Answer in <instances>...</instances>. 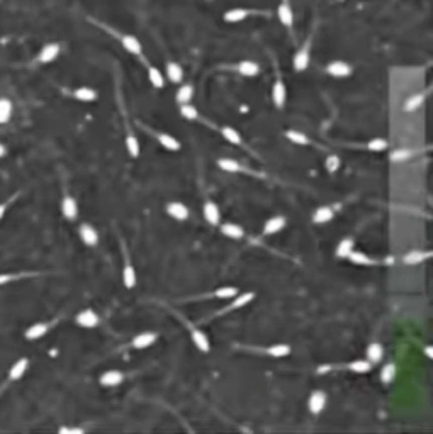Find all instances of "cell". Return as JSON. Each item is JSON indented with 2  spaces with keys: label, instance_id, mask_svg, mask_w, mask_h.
<instances>
[{
  "label": "cell",
  "instance_id": "6da1fadb",
  "mask_svg": "<svg viewBox=\"0 0 433 434\" xmlns=\"http://www.w3.org/2000/svg\"><path fill=\"white\" fill-rule=\"evenodd\" d=\"M184 322H185L187 329H189L190 338H192V341H194L195 348H197L199 351H202V353L211 351V344H209V339L206 336V333H202V331H200L199 328H195V326L192 324V322H189V321L184 319Z\"/></svg>",
  "mask_w": 433,
  "mask_h": 434
},
{
  "label": "cell",
  "instance_id": "7a4b0ae2",
  "mask_svg": "<svg viewBox=\"0 0 433 434\" xmlns=\"http://www.w3.org/2000/svg\"><path fill=\"white\" fill-rule=\"evenodd\" d=\"M75 322L80 326V328H85V329H92V328H97L99 326V316H97L95 311L92 309H83L80 311L77 316H75Z\"/></svg>",
  "mask_w": 433,
  "mask_h": 434
},
{
  "label": "cell",
  "instance_id": "3957f363",
  "mask_svg": "<svg viewBox=\"0 0 433 434\" xmlns=\"http://www.w3.org/2000/svg\"><path fill=\"white\" fill-rule=\"evenodd\" d=\"M78 234H80V239L83 241V244L90 246V248L99 244V232H97V229L92 224H88V222L80 224Z\"/></svg>",
  "mask_w": 433,
  "mask_h": 434
},
{
  "label": "cell",
  "instance_id": "277c9868",
  "mask_svg": "<svg viewBox=\"0 0 433 434\" xmlns=\"http://www.w3.org/2000/svg\"><path fill=\"white\" fill-rule=\"evenodd\" d=\"M253 299H255V294H253V292H247V294H242V295L236 294L233 297V302H231L230 306H226L225 309H221V311H218L216 316H225V314H228V312H231V311L242 309L243 306H247V304L252 302Z\"/></svg>",
  "mask_w": 433,
  "mask_h": 434
},
{
  "label": "cell",
  "instance_id": "5b68a950",
  "mask_svg": "<svg viewBox=\"0 0 433 434\" xmlns=\"http://www.w3.org/2000/svg\"><path fill=\"white\" fill-rule=\"evenodd\" d=\"M136 271H135V266H133L131 259H129L128 253H126V248H124V266H123V283L126 288H135L136 285Z\"/></svg>",
  "mask_w": 433,
  "mask_h": 434
},
{
  "label": "cell",
  "instance_id": "8992f818",
  "mask_svg": "<svg viewBox=\"0 0 433 434\" xmlns=\"http://www.w3.org/2000/svg\"><path fill=\"white\" fill-rule=\"evenodd\" d=\"M60 44L58 43H48L44 44V46L41 48V51H39L38 55V61L41 65H48L51 63V61H55L58 55H60Z\"/></svg>",
  "mask_w": 433,
  "mask_h": 434
},
{
  "label": "cell",
  "instance_id": "52a82bcc",
  "mask_svg": "<svg viewBox=\"0 0 433 434\" xmlns=\"http://www.w3.org/2000/svg\"><path fill=\"white\" fill-rule=\"evenodd\" d=\"M327 73L332 75L335 78H345L348 75H352V66L348 65L347 61L335 60L327 66Z\"/></svg>",
  "mask_w": 433,
  "mask_h": 434
},
{
  "label": "cell",
  "instance_id": "ba28073f",
  "mask_svg": "<svg viewBox=\"0 0 433 434\" xmlns=\"http://www.w3.org/2000/svg\"><path fill=\"white\" fill-rule=\"evenodd\" d=\"M124 373L121 370H107L104 373L100 375L99 382L102 387H116V385H121L124 382Z\"/></svg>",
  "mask_w": 433,
  "mask_h": 434
},
{
  "label": "cell",
  "instance_id": "9c48e42d",
  "mask_svg": "<svg viewBox=\"0 0 433 434\" xmlns=\"http://www.w3.org/2000/svg\"><path fill=\"white\" fill-rule=\"evenodd\" d=\"M61 214L68 221H75L78 216V204L70 194H65L63 200H61Z\"/></svg>",
  "mask_w": 433,
  "mask_h": 434
},
{
  "label": "cell",
  "instance_id": "30bf717a",
  "mask_svg": "<svg viewBox=\"0 0 433 434\" xmlns=\"http://www.w3.org/2000/svg\"><path fill=\"white\" fill-rule=\"evenodd\" d=\"M327 405V393L323 390H314L309 395V400H307V407H309L311 414H319L321 410L324 409Z\"/></svg>",
  "mask_w": 433,
  "mask_h": 434
},
{
  "label": "cell",
  "instance_id": "8fae6325",
  "mask_svg": "<svg viewBox=\"0 0 433 434\" xmlns=\"http://www.w3.org/2000/svg\"><path fill=\"white\" fill-rule=\"evenodd\" d=\"M250 350H255L262 355L267 356H274V358H284L291 355V346L289 344H274V346H267V348H250Z\"/></svg>",
  "mask_w": 433,
  "mask_h": 434
},
{
  "label": "cell",
  "instance_id": "7c38bea8",
  "mask_svg": "<svg viewBox=\"0 0 433 434\" xmlns=\"http://www.w3.org/2000/svg\"><path fill=\"white\" fill-rule=\"evenodd\" d=\"M285 98H287V88H285L282 80L279 78L274 83V87H272V102H274V105L277 109H282L285 104Z\"/></svg>",
  "mask_w": 433,
  "mask_h": 434
},
{
  "label": "cell",
  "instance_id": "4fadbf2b",
  "mask_svg": "<svg viewBox=\"0 0 433 434\" xmlns=\"http://www.w3.org/2000/svg\"><path fill=\"white\" fill-rule=\"evenodd\" d=\"M28 368H29L28 358H19V360L11 366V370H9V375H7L9 380H11V382H17V380H21L26 375Z\"/></svg>",
  "mask_w": 433,
  "mask_h": 434
},
{
  "label": "cell",
  "instance_id": "5bb4252c",
  "mask_svg": "<svg viewBox=\"0 0 433 434\" xmlns=\"http://www.w3.org/2000/svg\"><path fill=\"white\" fill-rule=\"evenodd\" d=\"M50 328H51L50 322H36V324L29 326V328L26 329L24 336H26V339H29V341H36V339L43 338L44 334L50 331Z\"/></svg>",
  "mask_w": 433,
  "mask_h": 434
},
{
  "label": "cell",
  "instance_id": "9a60e30c",
  "mask_svg": "<svg viewBox=\"0 0 433 434\" xmlns=\"http://www.w3.org/2000/svg\"><path fill=\"white\" fill-rule=\"evenodd\" d=\"M202 214H204V219L209 222L211 226H218L221 221V212H220V207L212 202V200H207L202 207Z\"/></svg>",
  "mask_w": 433,
  "mask_h": 434
},
{
  "label": "cell",
  "instance_id": "2e32d148",
  "mask_svg": "<svg viewBox=\"0 0 433 434\" xmlns=\"http://www.w3.org/2000/svg\"><path fill=\"white\" fill-rule=\"evenodd\" d=\"M167 214L175 221H187L189 219V209L182 202H170L167 205Z\"/></svg>",
  "mask_w": 433,
  "mask_h": 434
},
{
  "label": "cell",
  "instance_id": "e0dca14e",
  "mask_svg": "<svg viewBox=\"0 0 433 434\" xmlns=\"http://www.w3.org/2000/svg\"><path fill=\"white\" fill-rule=\"evenodd\" d=\"M292 65L296 71H304L307 68V65H309V43H306L304 46L296 53Z\"/></svg>",
  "mask_w": 433,
  "mask_h": 434
},
{
  "label": "cell",
  "instance_id": "ac0fdd59",
  "mask_svg": "<svg viewBox=\"0 0 433 434\" xmlns=\"http://www.w3.org/2000/svg\"><path fill=\"white\" fill-rule=\"evenodd\" d=\"M285 224H287V221H285V217L282 216L270 217L269 221L265 222V226H263V236H270V234H275V232L282 231Z\"/></svg>",
  "mask_w": 433,
  "mask_h": 434
},
{
  "label": "cell",
  "instance_id": "d6986e66",
  "mask_svg": "<svg viewBox=\"0 0 433 434\" xmlns=\"http://www.w3.org/2000/svg\"><path fill=\"white\" fill-rule=\"evenodd\" d=\"M236 71L240 75H243V77H257L260 73V65L252 60H243L236 65Z\"/></svg>",
  "mask_w": 433,
  "mask_h": 434
},
{
  "label": "cell",
  "instance_id": "ffe728a7",
  "mask_svg": "<svg viewBox=\"0 0 433 434\" xmlns=\"http://www.w3.org/2000/svg\"><path fill=\"white\" fill-rule=\"evenodd\" d=\"M156 338H158L156 333H141L133 338L131 346L135 348V350H145V348L151 346V344L156 341Z\"/></svg>",
  "mask_w": 433,
  "mask_h": 434
},
{
  "label": "cell",
  "instance_id": "44dd1931",
  "mask_svg": "<svg viewBox=\"0 0 433 434\" xmlns=\"http://www.w3.org/2000/svg\"><path fill=\"white\" fill-rule=\"evenodd\" d=\"M277 16H279V21L282 22L284 28L292 29V26H294V14H292V9H291V6H289V2L280 4L279 9H277Z\"/></svg>",
  "mask_w": 433,
  "mask_h": 434
},
{
  "label": "cell",
  "instance_id": "7402d4cb",
  "mask_svg": "<svg viewBox=\"0 0 433 434\" xmlns=\"http://www.w3.org/2000/svg\"><path fill=\"white\" fill-rule=\"evenodd\" d=\"M121 43H123L124 49L131 53V55L140 56L141 53H143V46H141L140 39L135 38V36H131V34H124L123 38H121Z\"/></svg>",
  "mask_w": 433,
  "mask_h": 434
},
{
  "label": "cell",
  "instance_id": "603a6c76",
  "mask_svg": "<svg viewBox=\"0 0 433 434\" xmlns=\"http://www.w3.org/2000/svg\"><path fill=\"white\" fill-rule=\"evenodd\" d=\"M153 134H155V137L158 139V142L165 148V150L178 151L182 148L180 142H178L173 136H170V134H167V132H153Z\"/></svg>",
  "mask_w": 433,
  "mask_h": 434
},
{
  "label": "cell",
  "instance_id": "cb8c5ba5",
  "mask_svg": "<svg viewBox=\"0 0 433 434\" xmlns=\"http://www.w3.org/2000/svg\"><path fill=\"white\" fill-rule=\"evenodd\" d=\"M332 219H333V209L330 205H321L312 214V222L314 224H324V222L332 221Z\"/></svg>",
  "mask_w": 433,
  "mask_h": 434
},
{
  "label": "cell",
  "instance_id": "d4e9b609",
  "mask_svg": "<svg viewBox=\"0 0 433 434\" xmlns=\"http://www.w3.org/2000/svg\"><path fill=\"white\" fill-rule=\"evenodd\" d=\"M430 256H431V251H419V249H414V251H409L404 254L403 263H406V265H418V263H423Z\"/></svg>",
  "mask_w": 433,
  "mask_h": 434
},
{
  "label": "cell",
  "instance_id": "484cf974",
  "mask_svg": "<svg viewBox=\"0 0 433 434\" xmlns=\"http://www.w3.org/2000/svg\"><path fill=\"white\" fill-rule=\"evenodd\" d=\"M221 232L225 236H228V238L231 239H242L245 236V231L242 226L235 224V222H225V224L221 226Z\"/></svg>",
  "mask_w": 433,
  "mask_h": 434
},
{
  "label": "cell",
  "instance_id": "4316f807",
  "mask_svg": "<svg viewBox=\"0 0 433 434\" xmlns=\"http://www.w3.org/2000/svg\"><path fill=\"white\" fill-rule=\"evenodd\" d=\"M248 16H250V12L247 11V9L235 7V9H231V11H228L226 14H225V21L230 22V24H236V22L245 21Z\"/></svg>",
  "mask_w": 433,
  "mask_h": 434
},
{
  "label": "cell",
  "instance_id": "83f0119b",
  "mask_svg": "<svg viewBox=\"0 0 433 434\" xmlns=\"http://www.w3.org/2000/svg\"><path fill=\"white\" fill-rule=\"evenodd\" d=\"M167 77L172 83H180L184 78V70L182 66L175 63V61H168L167 63Z\"/></svg>",
  "mask_w": 433,
  "mask_h": 434
},
{
  "label": "cell",
  "instance_id": "f1b7e54d",
  "mask_svg": "<svg viewBox=\"0 0 433 434\" xmlns=\"http://www.w3.org/2000/svg\"><path fill=\"white\" fill-rule=\"evenodd\" d=\"M218 167H220L221 170H225V172H228V173L245 172V168L233 158H220V160H218Z\"/></svg>",
  "mask_w": 433,
  "mask_h": 434
},
{
  "label": "cell",
  "instance_id": "f546056e",
  "mask_svg": "<svg viewBox=\"0 0 433 434\" xmlns=\"http://www.w3.org/2000/svg\"><path fill=\"white\" fill-rule=\"evenodd\" d=\"M73 97L80 102H93V100H97L99 93L90 87H80L73 92Z\"/></svg>",
  "mask_w": 433,
  "mask_h": 434
},
{
  "label": "cell",
  "instance_id": "4dcf8cb0",
  "mask_svg": "<svg viewBox=\"0 0 433 434\" xmlns=\"http://www.w3.org/2000/svg\"><path fill=\"white\" fill-rule=\"evenodd\" d=\"M14 114V105L9 98H0V124H7Z\"/></svg>",
  "mask_w": 433,
  "mask_h": 434
},
{
  "label": "cell",
  "instance_id": "1f68e13d",
  "mask_svg": "<svg viewBox=\"0 0 433 434\" xmlns=\"http://www.w3.org/2000/svg\"><path fill=\"white\" fill-rule=\"evenodd\" d=\"M384 356V348L381 343H370L367 346V360L370 363H379Z\"/></svg>",
  "mask_w": 433,
  "mask_h": 434
},
{
  "label": "cell",
  "instance_id": "d6a6232c",
  "mask_svg": "<svg viewBox=\"0 0 433 434\" xmlns=\"http://www.w3.org/2000/svg\"><path fill=\"white\" fill-rule=\"evenodd\" d=\"M221 136L225 137L226 141H230L231 144H235V146H242L243 144V139H242V136H240V132L236 131V129L230 127V126L221 127Z\"/></svg>",
  "mask_w": 433,
  "mask_h": 434
},
{
  "label": "cell",
  "instance_id": "836d02e7",
  "mask_svg": "<svg viewBox=\"0 0 433 434\" xmlns=\"http://www.w3.org/2000/svg\"><path fill=\"white\" fill-rule=\"evenodd\" d=\"M192 97H194V87L189 83L182 85L175 93V100L178 102V104H187V102L192 100Z\"/></svg>",
  "mask_w": 433,
  "mask_h": 434
},
{
  "label": "cell",
  "instance_id": "e575fe53",
  "mask_svg": "<svg viewBox=\"0 0 433 434\" xmlns=\"http://www.w3.org/2000/svg\"><path fill=\"white\" fill-rule=\"evenodd\" d=\"M348 259H350L352 263H355V265H364V266H369V265H376V259H372L370 256H367L365 253L362 251H352L350 254H348Z\"/></svg>",
  "mask_w": 433,
  "mask_h": 434
},
{
  "label": "cell",
  "instance_id": "d590c367",
  "mask_svg": "<svg viewBox=\"0 0 433 434\" xmlns=\"http://www.w3.org/2000/svg\"><path fill=\"white\" fill-rule=\"evenodd\" d=\"M354 246H355V241L352 238L342 239L337 246V256L338 258H348V254L354 251Z\"/></svg>",
  "mask_w": 433,
  "mask_h": 434
},
{
  "label": "cell",
  "instance_id": "8d00e7d4",
  "mask_svg": "<svg viewBox=\"0 0 433 434\" xmlns=\"http://www.w3.org/2000/svg\"><path fill=\"white\" fill-rule=\"evenodd\" d=\"M285 137H287L289 141L296 142V144H301V146L311 144L309 137H307L304 132H301V131H296V129H289V131H285Z\"/></svg>",
  "mask_w": 433,
  "mask_h": 434
},
{
  "label": "cell",
  "instance_id": "74e56055",
  "mask_svg": "<svg viewBox=\"0 0 433 434\" xmlns=\"http://www.w3.org/2000/svg\"><path fill=\"white\" fill-rule=\"evenodd\" d=\"M126 148L133 158H138V156H140V141H138V137L129 131V129H128V136H126Z\"/></svg>",
  "mask_w": 433,
  "mask_h": 434
},
{
  "label": "cell",
  "instance_id": "f35d334b",
  "mask_svg": "<svg viewBox=\"0 0 433 434\" xmlns=\"http://www.w3.org/2000/svg\"><path fill=\"white\" fill-rule=\"evenodd\" d=\"M347 370L355 371V373H367V371L372 370V363L369 360H359V361H352L345 366Z\"/></svg>",
  "mask_w": 433,
  "mask_h": 434
},
{
  "label": "cell",
  "instance_id": "ab89813d",
  "mask_svg": "<svg viewBox=\"0 0 433 434\" xmlns=\"http://www.w3.org/2000/svg\"><path fill=\"white\" fill-rule=\"evenodd\" d=\"M148 78L153 87L156 88H162L165 85V78L162 75V71H160L158 68H155V66H148Z\"/></svg>",
  "mask_w": 433,
  "mask_h": 434
},
{
  "label": "cell",
  "instance_id": "60d3db41",
  "mask_svg": "<svg viewBox=\"0 0 433 434\" xmlns=\"http://www.w3.org/2000/svg\"><path fill=\"white\" fill-rule=\"evenodd\" d=\"M425 102V95L423 93H416V95H411L408 100L404 102V110L406 112H413V110L419 109V105Z\"/></svg>",
  "mask_w": 433,
  "mask_h": 434
},
{
  "label": "cell",
  "instance_id": "b9f144b4",
  "mask_svg": "<svg viewBox=\"0 0 433 434\" xmlns=\"http://www.w3.org/2000/svg\"><path fill=\"white\" fill-rule=\"evenodd\" d=\"M180 114H182V117L187 119V120H197L199 119L197 109H195L190 102H187V104H180Z\"/></svg>",
  "mask_w": 433,
  "mask_h": 434
},
{
  "label": "cell",
  "instance_id": "7bdbcfd3",
  "mask_svg": "<svg viewBox=\"0 0 433 434\" xmlns=\"http://www.w3.org/2000/svg\"><path fill=\"white\" fill-rule=\"evenodd\" d=\"M236 294H238V288H235V287H223V288H218V290H214L212 294L206 295V299H207V297H218V299H233Z\"/></svg>",
  "mask_w": 433,
  "mask_h": 434
},
{
  "label": "cell",
  "instance_id": "ee69618b",
  "mask_svg": "<svg viewBox=\"0 0 433 434\" xmlns=\"http://www.w3.org/2000/svg\"><path fill=\"white\" fill-rule=\"evenodd\" d=\"M396 377V365L387 363L386 366H382L381 370V380L384 383H391Z\"/></svg>",
  "mask_w": 433,
  "mask_h": 434
},
{
  "label": "cell",
  "instance_id": "f6af8a7d",
  "mask_svg": "<svg viewBox=\"0 0 433 434\" xmlns=\"http://www.w3.org/2000/svg\"><path fill=\"white\" fill-rule=\"evenodd\" d=\"M324 167H327L328 173H335V172H338V170H340L342 161H340V158H338L337 155H330L327 158V161H324Z\"/></svg>",
  "mask_w": 433,
  "mask_h": 434
},
{
  "label": "cell",
  "instance_id": "bcb514c9",
  "mask_svg": "<svg viewBox=\"0 0 433 434\" xmlns=\"http://www.w3.org/2000/svg\"><path fill=\"white\" fill-rule=\"evenodd\" d=\"M367 148L370 151H382V150H387V141L382 139V137H376V139L369 141L367 142Z\"/></svg>",
  "mask_w": 433,
  "mask_h": 434
},
{
  "label": "cell",
  "instance_id": "7dc6e473",
  "mask_svg": "<svg viewBox=\"0 0 433 434\" xmlns=\"http://www.w3.org/2000/svg\"><path fill=\"white\" fill-rule=\"evenodd\" d=\"M413 153L409 150H396L394 153H391V160L392 161H404L408 158H411Z\"/></svg>",
  "mask_w": 433,
  "mask_h": 434
},
{
  "label": "cell",
  "instance_id": "c3c4849f",
  "mask_svg": "<svg viewBox=\"0 0 433 434\" xmlns=\"http://www.w3.org/2000/svg\"><path fill=\"white\" fill-rule=\"evenodd\" d=\"M21 276H24L22 273H17V275H12V273H0V285H6L9 283V281H14L17 278H21Z\"/></svg>",
  "mask_w": 433,
  "mask_h": 434
},
{
  "label": "cell",
  "instance_id": "681fc988",
  "mask_svg": "<svg viewBox=\"0 0 433 434\" xmlns=\"http://www.w3.org/2000/svg\"><path fill=\"white\" fill-rule=\"evenodd\" d=\"M58 431H60L61 434H83V432H85L82 427H65V426L60 427Z\"/></svg>",
  "mask_w": 433,
  "mask_h": 434
},
{
  "label": "cell",
  "instance_id": "f907efd6",
  "mask_svg": "<svg viewBox=\"0 0 433 434\" xmlns=\"http://www.w3.org/2000/svg\"><path fill=\"white\" fill-rule=\"evenodd\" d=\"M9 205H11V200H6V202L0 204V221H2V217L6 216V212H7Z\"/></svg>",
  "mask_w": 433,
  "mask_h": 434
},
{
  "label": "cell",
  "instance_id": "816d5d0a",
  "mask_svg": "<svg viewBox=\"0 0 433 434\" xmlns=\"http://www.w3.org/2000/svg\"><path fill=\"white\" fill-rule=\"evenodd\" d=\"M7 155V148L2 144V142H0V158H4V156Z\"/></svg>",
  "mask_w": 433,
  "mask_h": 434
},
{
  "label": "cell",
  "instance_id": "f5cc1de1",
  "mask_svg": "<svg viewBox=\"0 0 433 434\" xmlns=\"http://www.w3.org/2000/svg\"><path fill=\"white\" fill-rule=\"evenodd\" d=\"M425 353H426L428 358H431V346H426V348H425Z\"/></svg>",
  "mask_w": 433,
  "mask_h": 434
},
{
  "label": "cell",
  "instance_id": "db71d44e",
  "mask_svg": "<svg viewBox=\"0 0 433 434\" xmlns=\"http://www.w3.org/2000/svg\"><path fill=\"white\" fill-rule=\"evenodd\" d=\"M284 2H289V0H284Z\"/></svg>",
  "mask_w": 433,
  "mask_h": 434
}]
</instances>
